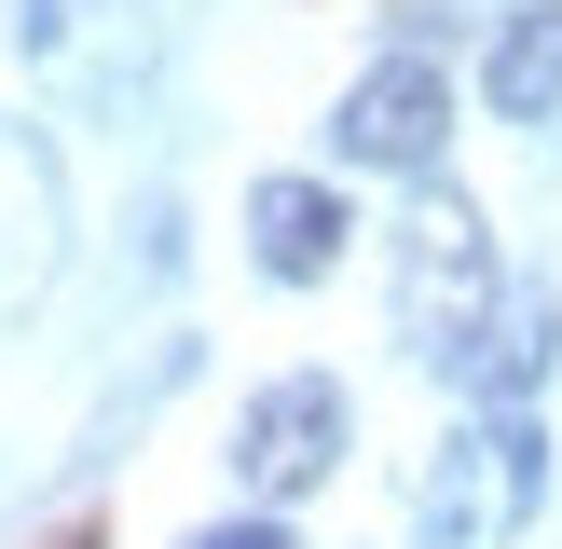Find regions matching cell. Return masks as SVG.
<instances>
[{
	"label": "cell",
	"mask_w": 562,
	"mask_h": 549,
	"mask_svg": "<svg viewBox=\"0 0 562 549\" xmlns=\"http://www.w3.org/2000/svg\"><path fill=\"white\" fill-rule=\"evenodd\" d=\"M481 97L508 110V124H549V110H562V0H521V14L494 27V55H481Z\"/></svg>",
	"instance_id": "52a82bcc"
},
{
	"label": "cell",
	"mask_w": 562,
	"mask_h": 549,
	"mask_svg": "<svg viewBox=\"0 0 562 549\" xmlns=\"http://www.w3.org/2000/svg\"><path fill=\"white\" fill-rule=\"evenodd\" d=\"M439 137H453V82H439L426 55L357 69L344 110H329V152H344V165H439Z\"/></svg>",
	"instance_id": "277c9868"
},
{
	"label": "cell",
	"mask_w": 562,
	"mask_h": 549,
	"mask_svg": "<svg viewBox=\"0 0 562 549\" xmlns=\"http://www.w3.org/2000/svg\"><path fill=\"white\" fill-rule=\"evenodd\" d=\"M42 549H110V522H97V508H82V522H55V536H42Z\"/></svg>",
	"instance_id": "9c48e42d"
},
{
	"label": "cell",
	"mask_w": 562,
	"mask_h": 549,
	"mask_svg": "<svg viewBox=\"0 0 562 549\" xmlns=\"http://www.w3.org/2000/svg\"><path fill=\"white\" fill-rule=\"evenodd\" d=\"M192 549H289V522H206Z\"/></svg>",
	"instance_id": "ba28073f"
},
{
	"label": "cell",
	"mask_w": 562,
	"mask_h": 549,
	"mask_svg": "<svg viewBox=\"0 0 562 549\" xmlns=\"http://www.w3.org/2000/svg\"><path fill=\"white\" fill-rule=\"evenodd\" d=\"M398 329L426 357H481V329H494V234H481V206L467 192H412V220H398Z\"/></svg>",
	"instance_id": "6da1fadb"
},
{
	"label": "cell",
	"mask_w": 562,
	"mask_h": 549,
	"mask_svg": "<svg viewBox=\"0 0 562 549\" xmlns=\"http://www.w3.org/2000/svg\"><path fill=\"white\" fill-rule=\"evenodd\" d=\"M247 247H261V274L316 289V274L344 261V192H329V179H261V192H247Z\"/></svg>",
	"instance_id": "8992f818"
},
{
	"label": "cell",
	"mask_w": 562,
	"mask_h": 549,
	"mask_svg": "<svg viewBox=\"0 0 562 549\" xmlns=\"http://www.w3.org/2000/svg\"><path fill=\"white\" fill-rule=\"evenodd\" d=\"M42 274H55V165L0 124V329L42 302Z\"/></svg>",
	"instance_id": "5b68a950"
},
{
	"label": "cell",
	"mask_w": 562,
	"mask_h": 549,
	"mask_svg": "<svg viewBox=\"0 0 562 549\" xmlns=\"http://www.w3.org/2000/svg\"><path fill=\"white\" fill-rule=\"evenodd\" d=\"M536 481H549V467H536V426H521V412H481V426L439 439L412 536H426V549H494L521 508H536Z\"/></svg>",
	"instance_id": "7a4b0ae2"
},
{
	"label": "cell",
	"mask_w": 562,
	"mask_h": 549,
	"mask_svg": "<svg viewBox=\"0 0 562 549\" xmlns=\"http://www.w3.org/2000/svg\"><path fill=\"white\" fill-rule=\"evenodd\" d=\"M329 467H344V384H329V371L261 384L247 426H234V481H247V494H316Z\"/></svg>",
	"instance_id": "3957f363"
}]
</instances>
